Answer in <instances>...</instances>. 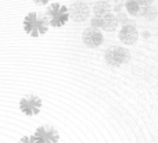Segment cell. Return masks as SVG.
<instances>
[{"instance_id": "6da1fadb", "label": "cell", "mask_w": 158, "mask_h": 143, "mask_svg": "<svg viewBox=\"0 0 158 143\" xmlns=\"http://www.w3.org/2000/svg\"><path fill=\"white\" fill-rule=\"evenodd\" d=\"M42 99L36 95H25V96L21 97L18 103V108L21 110L22 114H25L27 117H33V116H38L42 110Z\"/></svg>"}, {"instance_id": "7a4b0ae2", "label": "cell", "mask_w": 158, "mask_h": 143, "mask_svg": "<svg viewBox=\"0 0 158 143\" xmlns=\"http://www.w3.org/2000/svg\"><path fill=\"white\" fill-rule=\"evenodd\" d=\"M104 58H106V63L108 64V65L121 67V65H123V64L129 63V60H131V53L126 49H123V47L112 46L106 52Z\"/></svg>"}, {"instance_id": "3957f363", "label": "cell", "mask_w": 158, "mask_h": 143, "mask_svg": "<svg viewBox=\"0 0 158 143\" xmlns=\"http://www.w3.org/2000/svg\"><path fill=\"white\" fill-rule=\"evenodd\" d=\"M24 29H25V32L29 33V35L39 36L46 32L47 27L43 19H40L38 15H35V14H31V15H28L27 18H25Z\"/></svg>"}, {"instance_id": "277c9868", "label": "cell", "mask_w": 158, "mask_h": 143, "mask_svg": "<svg viewBox=\"0 0 158 143\" xmlns=\"http://www.w3.org/2000/svg\"><path fill=\"white\" fill-rule=\"evenodd\" d=\"M35 138L39 141V143H57L58 142V131L54 127L50 125H42L36 128Z\"/></svg>"}, {"instance_id": "5b68a950", "label": "cell", "mask_w": 158, "mask_h": 143, "mask_svg": "<svg viewBox=\"0 0 158 143\" xmlns=\"http://www.w3.org/2000/svg\"><path fill=\"white\" fill-rule=\"evenodd\" d=\"M82 40H83V43L86 44L87 47L96 49V47H98L103 43L104 38H103V33H101L97 28L90 27L83 31V33H82Z\"/></svg>"}, {"instance_id": "8992f818", "label": "cell", "mask_w": 158, "mask_h": 143, "mask_svg": "<svg viewBox=\"0 0 158 143\" xmlns=\"http://www.w3.org/2000/svg\"><path fill=\"white\" fill-rule=\"evenodd\" d=\"M68 13H69V17H71L74 21L77 22H83L89 18V14H90V10H89V6L83 2H75L69 6L68 8Z\"/></svg>"}, {"instance_id": "52a82bcc", "label": "cell", "mask_w": 158, "mask_h": 143, "mask_svg": "<svg viewBox=\"0 0 158 143\" xmlns=\"http://www.w3.org/2000/svg\"><path fill=\"white\" fill-rule=\"evenodd\" d=\"M137 38H139V33H137V29L133 25H125L119 32L121 42L125 44H135Z\"/></svg>"}, {"instance_id": "ba28073f", "label": "cell", "mask_w": 158, "mask_h": 143, "mask_svg": "<svg viewBox=\"0 0 158 143\" xmlns=\"http://www.w3.org/2000/svg\"><path fill=\"white\" fill-rule=\"evenodd\" d=\"M118 24H119V19L111 13L106 14L104 17L100 18V29H104V31H107V32L115 31L118 27Z\"/></svg>"}, {"instance_id": "9c48e42d", "label": "cell", "mask_w": 158, "mask_h": 143, "mask_svg": "<svg viewBox=\"0 0 158 143\" xmlns=\"http://www.w3.org/2000/svg\"><path fill=\"white\" fill-rule=\"evenodd\" d=\"M93 13H94V17H104L106 14L111 13V7L107 2H97L94 6H93Z\"/></svg>"}, {"instance_id": "30bf717a", "label": "cell", "mask_w": 158, "mask_h": 143, "mask_svg": "<svg viewBox=\"0 0 158 143\" xmlns=\"http://www.w3.org/2000/svg\"><path fill=\"white\" fill-rule=\"evenodd\" d=\"M157 8H154L153 6H148V7H142L140 10V15H143L146 19L148 21H153V19L157 18Z\"/></svg>"}, {"instance_id": "8fae6325", "label": "cell", "mask_w": 158, "mask_h": 143, "mask_svg": "<svg viewBox=\"0 0 158 143\" xmlns=\"http://www.w3.org/2000/svg\"><path fill=\"white\" fill-rule=\"evenodd\" d=\"M125 6H126V11H128L131 15H139L140 14L142 7H140V4L137 3V0H128Z\"/></svg>"}, {"instance_id": "7c38bea8", "label": "cell", "mask_w": 158, "mask_h": 143, "mask_svg": "<svg viewBox=\"0 0 158 143\" xmlns=\"http://www.w3.org/2000/svg\"><path fill=\"white\" fill-rule=\"evenodd\" d=\"M18 143H39V141L35 138V135H25L19 139Z\"/></svg>"}, {"instance_id": "4fadbf2b", "label": "cell", "mask_w": 158, "mask_h": 143, "mask_svg": "<svg viewBox=\"0 0 158 143\" xmlns=\"http://www.w3.org/2000/svg\"><path fill=\"white\" fill-rule=\"evenodd\" d=\"M154 0H137V3L140 4V7H148V6L153 4Z\"/></svg>"}]
</instances>
